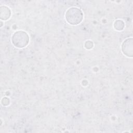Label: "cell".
<instances>
[{"mask_svg":"<svg viewBox=\"0 0 133 133\" xmlns=\"http://www.w3.org/2000/svg\"><path fill=\"white\" fill-rule=\"evenodd\" d=\"M83 15L82 11L76 7L69 8L65 13V19L70 24L77 25L83 20Z\"/></svg>","mask_w":133,"mask_h":133,"instance_id":"6da1fadb","label":"cell"},{"mask_svg":"<svg viewBox=\"0 0 133 133\" xmlns=\"http://www.w3.org/2000/svg\"><path fill=\"white\" fill-rule=\"evenodd\" d=\"M11 41L15 46L18 48H23L28 44L29 37L25 32L18 31L13 34Z\"/></svg>","mask_w":133,"mask_h":133,"instance_id":"7a4b0ae2","label":"cell"},{"mask_svg":"<svg viewBox=\"0 0 133 133\" xmlns=\"http://www.w3.org/2000/svg\"><path fill=\"white\" fill-rule=\"evenodd\" d=\"M132 38L126 39L122 44V50L123 54L127 57H132Z\"/></svg>","mask_w":133,"mask_h":133,"instance_id":"3957f363","label":"cell"},{"mask_svg":"<svg viewBox=\"0 0 133 133\" xmlns=\"http://www.w3.org/2000/svg\"><path fill=\"white\" fill-rule=\"evenodd\" d=\"M11 12L8 7L5 6H1V19L3 20H6L10 17Z\"/></svg>","mask_w":133,"mask_h":133,"instance_id":"277c9868","label":"cell"},{"mask_svg":"<svg viewBox=\"0 0 133 133\" xmlns=\"http://www.w3.org/2000/svg\"><path fill=\"white\" fill-rule=\"evenodd\" d=\"M114 27L116 30H122L124 28V23L121 20H116L114 23Z\"/></svg>","mask_w":133,"mask_h":133,"instance_id":"5b68a950","label":"cell"},{"mask_svg":"<svg viewBox=\"0 0 133 133\" xmlns=\"http://www.w3.org/2000/svg\"><path fill=\"white\" fill-rule=\"evenodd\" d=\"M85 46L87 49H90L93 47V43L91 41H86L85 44Z\"/></svg>","mask_w":133,"mask_h":133,"instance_id":"8992f818","label":"cell"}]
</instances>
